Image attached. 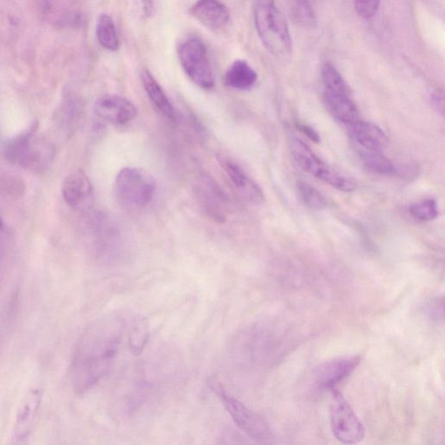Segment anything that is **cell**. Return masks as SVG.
I'll return each mask as SVG.
<instances>
[{
	"label": "cell",
	"mask_w": 445,
	"mask_h": 445,
	"mask_svg": "<svg viewBox=\"0 0 445 445\" xmlns=\"http://www.w3.org/2000/svg\"><path fill=\"white\" fill-rule=\"evenodd\" d=\"M124 329L123 320L116 315L104 316L86 329L72 366L73 383L77 392H86L109 372Z\"/></svg>",
	"instance_id": "cell-1"
},
{
	"label": "cell",
	"mask_w": 445,
	"mask_h": 445,
	"mask_svg": "<svg viewBox=\"0 0 445 445\" xmlns=\"http://www.w3.org/2000/svg\"><path fill=\"white\" fill-rule=\"evenodd\" d=\"M254 22L259 39L269 53L282 58L292 53V39L287 20L274 0H257Z\"/></svg>",
	"instance_id": "cell-2"
},
{
	"label": "cell",
	"mask_w": 445,
	"mask_h": 445,
	"mask_svg": "<svg viewBox=\"0 0 445 445\" xmlns=\"http://www.w3.org/2000/svg\"><path fill=\"white\" fill-rule=\"evenodd\" d=\"M207 384L211 392L220 399L223 406L239 429L258 443L266 444L271 441L272 430L259 415L231 396L217 377H211Z\"/></svg>",
	"instance_id": "cell-3"
},
{
	"label": "cell",
	"mask_w": 445,
	"mask_h": 445,
	"mask_svg": "<svg viewBox=\"0 0 445 445\" xmlns=\"http://www.w3.org/2000/svg\"><path fill=\"white\" fill-rule=\"evenodd\" d=\"M156 188V180L147 171L141 168L126 167L117 174L114 193L123 207L138 209L151 203Z\"/></svg>",
	"instance_id": "cell-4"
},
{
	"label": "cell",
	"mask_w": 445,
	"mask_h": 445,
	"mask_svg": "<svg viewBox=\"0 0 445 445\" xmlns=\"http://www.w3.org/2000/svg\"><path fill=\"white\" fill-rule=\"evenodd\" d=\"M291 153L293 160L301 169L323 183L340 191L352 192L355 190L356 183L352 178L327 164L301 140L294 138L292 141Z\"/></svg>",
	"instance_id": "cell-5"
},
{
	"label": "cell",
	"mask_w": 445,
	"mask_h": 445,
	"mask_svg": "<svg viewBox=\"0 0 445 445\" xmlns=\"http://www.w3.org/2000/svg\"><path fill=\"white\" fill-rule=\"evenodd\" d=\"M178 57L187 75L202 89L211 90L215 86L214 70L205 44L198 38H190L180 43Z\"/></svg>",
	"instance_id": "cell-6"
},
{
	"label": "cell",
	"mask_w": 445,
	"mask_h": 445,
	"mask_svg": "<svg viewBox=\"0 0 445 445\" xmlns=\"http://www.w3.org/2000/svg\"><path fill=\"white\" fill-rule=\"evenodd\" d=\"M330 392L332 397L330 404V428L333 436L343 444L359 443L365 438V426L338 388H334Z\"/></svg>",
	"instance_id": "cell-7"
},
{
	"label": "cell",
	"mask_w": 445,
	"mask_h": 445,
	"mask_svg": "<svg viewBox=\"0 0 445 445\" xmlns=\"http://www.w3.org/2000/svg\"><path fill=\"white\" fill-rule=\"evenodd\" d=\"M360 356L339 357L320 365L316 369L313 379L315 386L320 390L334 389L350 375L359 366Z\"/></svg>",
	"instance_id": "cell-8"
},
{
	"label": "cell",
	"mask_w": 445,
	"mask_h": 445,
	"mask_svg": "<svg viewBox=\"0 0 445 445\" xmlns=\"http://www.w3.org/2000/svg\"><path fill=\"white\" fill-rule=\"evenodd\" d=\"M218 160L231 184L240 196L256 204L261 203L265 200L261 188L252 180L237 162L225 155H218Z\"/></svg>",
	"instance_id": "cell-9"
},
{
	"label": "cell",
	"mask_w": 445,
	"mask_h": 445,
	"mask_svg": "<svg viewBox=\"0 0 445 445\" xmlns=\"http://www.w3.org/2000/svg\"><path fill=\"white\" fill-rule=\"evenodd\" d=\"M96 115L107 122L126 124L138 115L137 107L126 97L117 95H104L94 104Z\"/></svg>",
	"instance_id": "cell-10"
},
{
	"label": "cell",
	"mask_w": 445,
	"mask_h": 445,
	"mask_svg": "<svg viewBox=\"0 0 445 445\" xmlns=\"http://www.w3.org/2000/svg\"><path fill=\"white\" fill-rule=\"evenodd\" d=\"M62 196L66 203L76 210L88 207L93 200V187L85 171H74L65 178Z\"/></svg>",
	"instance_id": "cell-11"
},
{
	"label": "cell",
	"mask_w": 445,
	"mask_h": 445,
	"mask_svg": "<svg viewBox=\"0 0 445 445\" xmlns=\"http://www.w3.org/2000/svg\"><path fill=\"white\" fill-rule=\"evenodd\" d=\"M196 192L198 200L208 216L218 223L227 220V198L214 180L207 177L202 178L198 182Z\"/></svg>",
	"instance_id": "cell-12"
},
{
	"label": "cell",
	"mask_w": 445,
	"mask_h": 445,
	"mask_svg": "<svg viewBox=\"0 0 445 445\" xmlns=\"http://www.w3.org/2000/svg\"><path fill=\"white\" fill-rule=\"evenodd\" d=\"M37 129L38 122L35 121L28 129L10 141L6 148V157L10 162L26 168L35 167L39 154V151L35 149L32 140Z\"/></svg>",
	"instance_id": "cell-13"
},
{
	"label": "cell",
	"mask_w": 445,
	"mask_h": 445,
	"mask_svg": "<svg viewBox=\"0 0 445 445\" xmlns=\"http://www.w3.org/2000/svg\"><path fill=\"white\" fill-rule=\"evenodd\" d=\"M189 12L202 25L214 31L227 27L231 19L227 6L219 0H198Z\"/></svg>",
	"instance_id": "cell-14"
},
{
	"label": "cell",
	"mask_w": 445,
	"mask_h": 445,
	"mask_svg": "<svg viewBox=\"0 0 445 445\" xmlns=\"http://www.w3.org/2000/svg\"><path fill=\"white\" fill-rule=\"evenodd\" d=\"M349 126L350 137L359 150L383 151L389 142L386 133L372 122L359 120Z\"/></svg>",
	"instance_id": "cell-15"
},
{
	"label": "cell",
	"mask_w": 445,
	"mask_h": 445,
	"mask_svg": "<svg viewBox=\"0 0 445 445\" xmlns=\"http://www.w3.org/2000/svg\"><path fill=\"white\" fill-rule=\"evenodd\" d=\"M323 101L327 111L339 122L350 124L359 120V109L350 97V92L325 89Z\"/></svg>",
	"instance_id": "cell-16"
},
{
	"label": "cell",
	"mask_w": 445,
	"mask_h": 445,
	"mask_svg": "<svg viewBox=\"0 0 445 445\" xmlns=\"http://www.w3.org/2000/svg\"><path fill=\"white\" fill-rule=\"evenodd\" d=\"M41 400V390H30L17 415L15 430H13V439L22 441L28 436L35 424Z\"/></svg>",
	"instance_id": "cell-17"
},
{
	"label": "cell",
	"mask_w": 445,
	"mask_h": 445,
	"mask_svg": "<svg viewBox=\"0 0 445 445\" xmlns=\"http://www.w3.org/2000/svg\"><path fill=\"white\" fill-rule=\"evenodd\" d=\"M257 80L258 73L247 61L243 59L232 63L225 75V86L239 91L251 89Z\"/></svg>",
	"instance_id": "cell-18"
},
{
	"label": "cell",
	"mask_w": 445,
	"mask_h": 445,
	"mask_svg": "<svg viewBox=\"0 0 445 445\" xmlns=\"http://www.w3.org/2000/svg\"><path fill=\"white\" fill-rule=\"evenodd\" d=\"M142 82L144 88L146 90L147 95L153 106L167 119L175 121L176 120V113H175L173 104H171L163 88H162L149 70H146L142 73Z\"/></svg>",
	"instance_id": "cell-19"
},
{
	"label": "cell",
	"mask_w": 445,
	"mask_h": 445,
	"mask_svg": "<svg viewBox=\"0 0 445 445\" xmlns=\"http://www.w3.org/2000/svg\"><path fill=\"white\" fill-rule=\"evenodd\" d=\"M97 39L104 49L116 52L120 49V39L115 23L108 15H101L96 26Z\"/></svg>",
	"instance_id": "cell-20"
},
{
	"label": "cell",
	"mask_w": 445,
	"mask_h": 445,
	"mask_svg": "<svg viewBox=\"0 0 445 445\" xmlns=\"http://www.w3.org/2000/svg\"><path fill=\"white\" fill-rule=\"evenodd\" d=\"M291 15L293 21L303 28H313L316 17L310 0H292Z\"/></svg>",
	"instance_id": "cell-21"
},
{
	"label": "cell",
	"mask_w": 445,
	"mask_h": 445,
	"mask_svg": "<svg viewBox=\"0 0 445 445\" xmlns=\"http://www.w3.org/2000/svg\"><path fill=\"white\" fill-rule=\"evenodd\" d=\"M359 155L363 164L374 173L390 174L395 171L392 162L384 156L383 151L359 150Z\"/></svg>",
	"instance_id": "cell-22"
},
{
	"label": "cell",
	"mask_w": 445,
	"mask_h": 445,
	"mask_svg": "<svg viewBox=\"0 0 445 445\" xmlns=\"http://www.w3.org/2000/svg\"><path fill=\"white\" fill-rule=\"evenodd\" d=\"M321 77L325 90L337 92H350L348 85L338 69L330 63H325L321 70Z\"/></svg>",
	"instance_id": "cell-23"
},
{
	"label": "cell",
	"mask_w": 445,
	"mask_h": 445,
	"mask_svg": "<svg viewBox=\"0 0 445 445\" xmlns=\"http://www.w3.org/2000/svg\"><path fill=\"white\" fill-rule=\"evenodd\" d=\"M298 191L303 203L312 210L321 211L327 207V200L325 196L311 184L300 182Z\"/></svg>",
	"instance_id": "cell-24"
},
{
	"label": "cell",
	"mask_w": 445,
	"mask_h": 445,
	"mask_svg": "<svg viewBox=\"0 0 445 445\" xmlns=\"http://www.w3.org/2000/svg\"><path fill=\"white\" fill-rule=\"evenodd\" d=\"M128 339L133 353L142 352L148 339V327L142 319H134L131 323Z\"/></svg>",
	"instance_id": "cell-25"
},
{
	"label": "cell",
	"mask_w": 445,
	"mask_h": 445,
	"mask_svg": "<svg viewBox=\"0 0 445 445\" xmlns=\"http://www.w3.org/2000/svg\"><path fill=\"white\" fill-rule=\"evenodd\" d=\"M409 211L415 219L422 222L433 220L438 215L437 205L433 198H426L410 205Z\"/></svg>",
	"instance_id": "cell-26"
},
{
	"label": "cell",
	"mask_w": 445,
	"mask_h": 445,
	"mask_svg": "<svg viewBox=\"0 0 445 445\" xmlns=\"http://www.w3.org/2000/svg\"><path fill=\"white\" fill-rule=\"evenodd\" d=\"M381 0H354V8L361 19L370 20L379 11Z\"/></svg>",
	"instance_id": "cell-27"
},
{
	"label": "cell",
	"mask_w": 445,
	"mask_h": 445,
	"mask_svg": "<svg viewBox=\"0 0 445 445\" xmlns=\"http://www.w3.org/2000/svg\"><path fill=\"white\" fill-rule=\"evenodd\" d=\"M138 15L144 19H149L153 16L155 10L154 0H133Z\"/></svg>",
	"instance_id": "cell-28"
},
{
	"label": "cell",
	"mask_w": 445,
	"mask_h": 445,
	"mask_svg": "<svg viewBox=\"0 0 445 445\" xmlns=\"http://www.w3.org/2000/svg\"><path fill=\"white\" fill-rule=\"evenodd\" d=\"M431 102H433V106L436 108L438 113L443 115L444 111V99L443 93L439 92V91H436V92L433 93V96H431Z\"/></svg>",
	"instance_id": "cell-29"
},
{
	"label": "cell",
	"mask_w": 445,
	"mask_h": 445,
	"mask_svg": "<svg viewBox=\"0 0 445 445\" xmlns=\"http://www.w3.org/2000/svg\"><path fill=\"white\" fill-rule=\"evenodd\" d=\"M299 128L300 130H301L303 133L310 138V140L314 141L316 143L319 142V135L314 129H313L312 127L307 126V124H299Z\"/></svg>",
	"instance_id": "cell-30"
},
{
	"label": "cell",
	"mask_w": 445,
	"mask_h": 445,
	"mask_svg": "<svg viewBox=\"0 0 445 445\" xmlns=\"http://www.w3.org/2000/svg\"><path fill=\"white\" fill-rule=\"evenodd\" d=\"M439 302L435 301L431 303V305H429V313L433 318L439 319Z\"/></svg>",
	"instance_id": "cell-31"
},
{
	"label": "cell",
	"mask_w": 445,
	"mask_h": 445,
	"mask_svg": "<svg viewBox=\"0 0 445 445\" xmlns=\"http://www.w3.org/2000/svg\"><path fill=\"white\" fill-rule=\"evenodd\" d=\"M3 227H4V223H3L1 216H0V230H2Z\"/></svg>",
	"instance_id": "cell-32"
}]
</instances>
